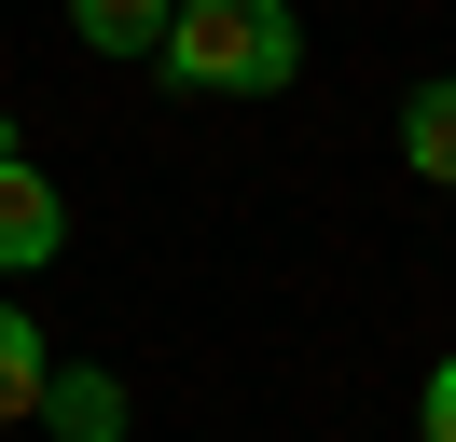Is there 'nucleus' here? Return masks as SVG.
Wrapping results in <instances>:
<instances>
[{"mask_svg": "<svg viewBox=\"0 0 456 442\" xmlns=\"http://www.w3.org/2000/svg\"><path fill=\"white\" fill-rule=\"evenodd\" d=\"M42 373H56L42 318H28V304H0V429H14V414H42Z\"/></svg>", "mask_w": 456, "mask_h": 442, "instance_id": "obj_5", "label": "nucleus"}, {"mask_svg": "<svg viewBox=\"0 0 456 442\" xmlns=\"http://www.w3.org/2000/svg\"><path fill=\"white\" fill-rule=\"evenodd\" d=\"M428 442H456V359L428 373Z\"/></svg>", "mask_w": 456, "mask_h": 442, "instance_id": "obj_7", "label": "nucleus"}, {"mask_svg": "<svg viewBox=\"0 0 456 442\" xmlns=\"http://www.w3.org/2000/svg\"><path fill=\"white\" fill-rule=\"evenodd\" d=\"M152 70L180 97H290L305 83V14L290 0H167Z\"/></svg>", "mask_w": 456, "mask_h": 442, "instance_id": "obj_1", "label": "nucleus"}, {"mask_svg": "<svg viewBox=\"0 0 456 442\" xmlns=\"http://www.w3.org/2000/svg\"><path fill=\"white\" fill-rule=\"evenodd\" d=\"M42 429L56 442H125V387L111 373H42Z\"/></svg>", "mask_w": 456, "mask_h": 442, "instance_id": "obj_3", "label": "nucleus"}, {"mask_svg": "<svg viewBox=\"0 0 456 442\" xmlns=\"http://www.w3.org/2000/svg\"><path fill=\"white\" fill-rule=\"evenodd\" d=\"M69 28H84V55H152L167 42V0H69Z\"/></svg>", "mask_w": 456, "mask_h": 442, "instance_id": "obj_6", "label": "nucleus"}, {"mask_svg": "<svg viewBox=\"0 0 456 442\" xmlns=\"http://www.w3.org/2000/svg\"><path fill=\"white\" fill-rule=\"evenodd\" d=\"M401 166H415V180H443V193H456V70H443V83H415V97H401Z\"/></svg>", "mask_w": 456, "mask_h": 442, "instance_id": "obj_4", "label": "nucleus"}, {"mask_svg": "<svg viewBox=\"0 0 456 442\" xmlns=\"http://www.w3.org/2000/svg\"><path fill=\"white\" fill-rule=\"evenodd\" d=\"M56 249H69V208H56V180L28 166V138H14V152H0V276H42Z\"/></svg>", "mask_w": 456, "mask_h": 442, "instance_id": "obj_2", "label": "nucleus"}]
</instances>
